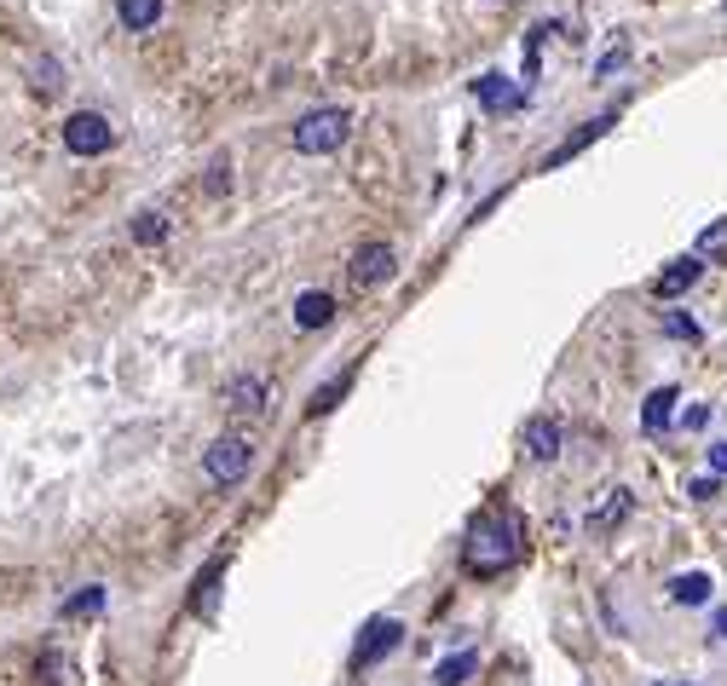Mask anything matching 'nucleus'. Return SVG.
Returning <instances> with one entry per match:
<instances>
[{"mask_svg":"<svg viewBox=\"0 0 727 686\" xmlns=\"http://www.w3.org/2000/svg\"><path fill=\"white\" fill-rule=\"evenodd\" d=\"M664 335H670V340H687V347H693V340H699V323H693V317H681V312H664Z\"/></svg>","mask_w":727,"mask_h":686,"instance_id":"23","label":"nucleus"},{"mask_svg":"<svg viewBox=\"0 0 727 686\" xmlns=\"http://www.w3.org/2000/svg\"><path fill=\"white\" fill-rule=\"evenodd\" d=\"M58 87H64V81H58V64H52V58H40V64H35V93L52 98Z\"/></svg>","mask_w":727,"mask_h":686,"instance_id":"24","label":"nucleus"},{"mask_svg":"<svg viewBox=\"0 0 727 686\" xmlns=\"http://www.w3.org/2000/svg\"><path fill=\"white\" fill-rule=\"evenodd\" d=\"M162 237H168V214H139L133 219V242H145V249H151V242H162Z\"/></svg>","mask_w":727,"mask_h":686,"instance_id":"21","label":"nucleus"},{"mask_svg":"<svg viewBox=\"0 0 727 686\" xmlns=\"http://www.w3.org/2000/svg\"><path fill=\"white\" fill-rule=\"evenodd\" d=\"M64 145H70V156H105L116 145V128L98 110H75L64 121Z\"/></svg>","mask_w":727,"mask_h":686,"instance_id":"4","label":"nucleus"},{"mask_svg":"<svg viewBox=\"0 0 727 686\" xmlns=\"http://www.w3.org/2000/svg\"><path fill=\"white\" fill-rule=\"evenodd\" d=\"M474 670H479V658H474V652H456V658H444L439 670H433V681H439V686H468Z\"/></svg>","mask_w":727,"mask_h":686,"instance_id":"17","label":"nucleus"},{"mask_svg":"<svg viewBox=\"0 0 727 686\" xmlns=\"http://www.w3.org/2000/svg\"><path fill=\"white\" fill-rule=\"evenodd\" d=\"M249 468H254V444L249 438H214L208 450H202V473H208L214 484H237Z\"/></svg>","mask_w":727,"mask_h":686,"instance_id":"3","label":"nucleus"},{"mask_svg":"<svg viewBox=\"0 0 727 686\" xmlns=\"http://www.w3.org/2000/svg\"><path fill=\"white\" fill-rule=\"evenodd\" d=\"M687 496H699V502H711V496H716V473H711V479H693V491H687Z\"/></svg>","mask_w":727,"mask_h":686,"instance_id":"28","label":"nucleus"},{"mask_svg":"<svg viewBox=\"0 0 727 686\" xmlns=\"http://www.w3.org/2000/svg\"><path fill=\"white\" fill-rule=\"evenodd\" d=\"M520 559V519L509 508H485L468 537H462V571L468 577H502Z\"/></svg>","mask_w":727,"mask_h":686,"instance_id":"1","label":"nucleus"},{"mask_svg":"<svg viewBox=\"0 0 727 686\" xmlns=\"http://www.w3.org/2000/svg\"><path fill=\"white\" fill-rule=\"evenodd\" d=\"M716 640H727V605H722V612H716Z\"/></svg>","mask_w":727,"mask_h":686,"instance_id":"30","label":"nucleus"},{"mask_svg":"<svg viewBox=\"0 0 727 686\" xmlns=\"http://www.w3.org/2000/svg\"><path fill=\"white\" fill-rule=\"evenodd\" d=\"M520 444H525V456H532V461H555L560 456V421L555 416H532V421H525V433H520Z\"/></svg>","mask_w":727,"mask_h":686,"instance_id":"8","label":"nucleus"},{"mask_svg":"<svg viewBox=\"0 0 727 686\" xmlns=\"http://www.w3.org/2000/svg\"><path fill=\"white\" fill-rule=\"evenodd\" d=\"M214 589H219V565H208V571L196 577V594H191V605L202 617H214Z\"/></svg>","mask_w":727,"mask_h":686,"instance_id":"20","label":"nucleus"},{"mask_svg":"<svg viewBox=\"0 0 727 686\" xmlns=\"http://www.w3.org/2000/svg\"><path fill=\"white\" fill-rule=\"evenodd\" d=\"M612 121H618V110H606V116H595V121H583V128H577L572 139H565V145H560L555 156H549V168H560V161H572L583 145H595V139H600L606 128H612Z\"/></svg>","mask_w":727,"mask_h":686,"instance_id":"13","label":"nucleus"},{"mask_svg":"<svg viewBox=\"0 0 727 686\" xmlns=\"http://www.w3.org/2000/svg\"><path fill=\"white\" fill-rule=\"evenodd\" d=\"M681 428H687V433L711 428V410H704V404H693V410H687V416H681Z\"/></svg>","mask_w":727,"mask_h":686,"instance_id":"26","label":"nucleus"},{"mask_svg":"<svg viewBox=\"0 0 727 686\" xmlns=\"http://www.w3.org/2000/svg\"><path fill=\"white\" fill-rule=\"evenodd\" d=\"M711 571H681V577H670V600L676 605H711Z\"/></svg>","mask_w":727,"mask_h":686,"instance_id":"14","label":"nucleus"},{"mask_svg":"<svg viewBox=\"0 0 727 686\" xmlns=\"http://www.w3.org/2000/svg\"><path fill=\"white\" fill-rule=\"evenodd\" d=\"M226 404L237 416H260V410H266V381H260V375H237L226 387Z\"/></svg>","mask_w":727,"mask_h":686,"instance_id":"11","label":"nucleus"},{"mask_svg":"<svg viewBox=\"0 0 727 686\" xmlns=\"http://www.w3.org/2000/svg\"><path fill=\"white\" fill-rule=\"evenodd\" d=\"M623 58H630V47H612V52H606V58H600V64H595V75H612V70L623 64Z\"/></svg>","mask_w":727,"mask_h":686,"instance_id":"27","label":"nucleus"},{"mask_svg":"<svg viewBox=\"0 0 727 686\" xmlns=\"http://www.w3.org/2000/svg\"><path fill=\"white\" fill-rule=\"evenodd\" d=\"M474 98H479L485 110H520L525 105V87H514L509 75H479L474 81Z\"/></svg>","mask_w":727,"mask_h":686,"instance_id":"9","label":"nucleus"},{"mask_svg":"<svg viewBox=\"0 0 727 686\" xmlns=\"http://www.w3.org/2000/svg\"><path fill=\"white\" fill-rule=\"evenodd\" d=\"M208 191H231V156H214L208 161V179H202Z\"/></svg>","mask_w":727,"mask_h":686,"instance_id":"25","label":"nucleus"},{"mask_svg":"<svg viewBox=\"0 0 727 686\" xmlns=\"http://www.w3.org/2000/svg\"><path fill=\"white\" fill-rule=\"evenodd\" d=\"M116 17H121L128 35H145V29L162 24V0H116Z\"/></svg>","mask_w":727,"mask_h":686,"instance_id":"12","label":"nucleus"},{"mask_svg":"<svg viewBox=\"0 0 727 686\" xmlns=\"http://www.w3.org/2000/svg\"><path fill=\"white\" fill-rule=\"evenodd\" d=\"M398 272V254H393V242H364V249L353 254V266H347V277L358 282V289H381Z\"/></svg>","mask_w":727,"mask_h":686,"instance_id":"6","label":"nucleus"},{"mask_svg":"<svg viewBox=\"0 0 727 686\" xmlns=\"http://www.w3.org/2000/svg\"><path fill=\"white\" fill-rule=\"evenodd\" d=\"M98 605H105V589L93 582V589H81V594H70V600H64V617H93Z\"/></svg>","mask_w":727,"mask_h":686,"instance_id":"22","label":"nucleus"},{"mask_svg":"<svg viewBox=\"0 0 727 686\" xmlns=\"http://www.w3.org/2000/svg\"><path fill=\"white\" fill-rule=\"evenodd\" d=\"M676 404H681L676 387H653V393H646V404H641V428L646 433H664L676 421Z\"/></svg>","mask_w":727,"mask_h":686,"instance_id":"10","label":"nucleus"},{"mask_svg":"<svg viewBox=\"0 0 727 686\" xmlns=\"http://www.w3.org/2000/svg\"><path fill=\"white\" fill-rule=\"evenodd\" d=\"M330 317H335V300L323 294V289H307V294L295 300V323H300V329H323Z\"/></svg>","mask_w":727,"mask_h":686,"instance_id":"15","label":"nucleus"},{"mask_svg":"<svg viewBox=\"0 0 727 686\" xmlns=\"http://www.w3.org/2000/svg\"><path fill=\"white\" fill-rule=\"evenodd\" d=\"M353 139V110H341V105H318L295 121V151L300 156H330L341 151Z\"/></svg>","mask_w":727,"mask_h":686,"instance_id":"2","label":"nucleus"},{"mask_svg":"<svg viewBox=\"0 0 727 686\" xmlns=\"http://www.w3.org/2000/svg\"><path fill=\"white\" fill-rule=\"evenodd\" d=\"M398 646H404V623H398V617H370V623H364V635H358L353 663H358V670H370V663L393 658Z\"/></svg>","mask_w":727,"mask_h":686,"instance_id":"5","label":"nucleus"},{"mask_svg":"<svg viewBox=\"0 0 727 686\" xmlns=\"http://www.w3.org/2000/svg\"><path fill=\"white\" fill-rule=\"evenodd\" d=\"M699 277H704V260H699V254H681V260H670V266L653 277V294H658V300H676V294L693 289Z\"/></svg>","mask_w":727,"mask_h":686,"instance_id":"7","label":"nucleus"},{"mask_svg":"<svg viewBox=\"0 0 727 686\" xmlns=\"http://www.w3.org/2000/svg\"><path fill=\"white\" fill-rule=\"evenodd\" d=\"M676 686H693V681H676Z\"/></svg>","mask_w":727,"mask_h":686,"instance_id":"31","label":"nucleus"},{"mask_svg":"<svg viewBox=\"0 0 727 686\" xmlns=\"http://www.w3.org/2000/svg\"><path fill=\"white\" fill-rule=\"evenodd\" d=\"M347 387H353V370H341L335 381H323V387L312 393V404H307V416H330L341 398H347Z\"/></svg>","mask_w":727,"mask_h":686,"instance_id":"16","label":"nucleus"},{"mask_svg":"<svg viewBox=\"0 0 727 686\" xmlns=\"http://www.w3.org/2000/svg\"><path fill=\"white\" fill-rule=\"evenodd\" d=\"M623 514H630V491H612V496H606V508H600V514H589V525H595V531H612V525H618Z\"/></svg>","mask_w":727,"mask_h":686,"instance_id":"19","label":"nucleus"},{"mask_svg":"<svg viewBox=\"0 0 727 686\" xmlns=\"http://www.w3.org/2000/svg\"><path fill=\"white\" fill-rule=\"evenodd\" d=\"M711 473H716V479L727 473V444H711Z\"/></svg>","mask_w":727,"mask_h":686,"instance_id":"29","label":"nucleus"},{"mask_svg":"<svg viewBox=\"0 0 727 686\" xmlns=\"http://www.w3.org/2000/svg\"><path fill=\"white\" fill-rule=\"evenodd\" d=\"M699 260H727V219H716V226H704L699 231Z\"/></svg>","mask_w":727,"mask_h":686,"instance_id":"18","label":"nucleus"}]
</instances>
